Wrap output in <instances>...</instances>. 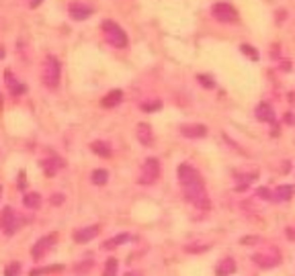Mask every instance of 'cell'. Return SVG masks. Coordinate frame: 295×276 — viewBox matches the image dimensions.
Segmentation results:
<instances>
[{
    "instance_id": "obj_1",
    "label": "cell",
    "mask_w": 295,
    "mask_h": 276,
    "mask_svg": "<svg viewBox=\"0 0 295 276\" xmlns=\"http://www.w3.org/2000/svg\"><path fill=\"white\" fill-rule=\"evenodd\" d=\"M103 35H105V41L109 45H113L117 49H123L127 47V35H125V31L121 29V27L113 21H105L103 23Z\"/></svg>"
},
{
    "instance_id": "obj_2",
    "label": "cell",
    "mask_w": 295,
    "mask_h": 276,
    "mask_svg": "<svg viewBox=\"0 0 295 276\" xmlns=\"http://www.w3.org/2000/svg\"><path fill=\"white\" fill-rule=\"evenodd\" d=\"M41 80H43V84L49 88H55L60 84V62L55 60L53 55H47L45 58L43 68H41Z\"/></svg>"
},
{
    "instance_id": "obj_3",
    "label": "cell",
    "mask_w": 295,
    "mask_h": 276,
    "mask_svg": "<svg viewBox=\"0 0 295 276\" xmlns=\"http://www.w3.org/2000/svg\"><path fill=\"white\" fill-rule=\"evenodd\" d=\"M158 176H160V162L156 158H148L142 166V170H139L137 182L139 184H154L158 180Z\"/></svg>"
},
{
    "instance_id": "obj_4",
    "label": "cell",
    "mask_w": 295,
    "mask_h": 276,
    "mask_svg": "<svg viewBox=\"0 0 295 276\" xmlns=\"http://www.w3.org/2000/svg\"><path fill=\"white\" fill-rule=\"evenodd\" d=\"M176 176H178V184H180L182 188L203 182V178H201L199 170H195L191 164H180L178 168H176Z\"/></svg>"
},
{
    "instance_id": "obj_5",
    "label": "cell",
    "mask_w": 295,
    "mask_h": 276,
    "mask_svg": "<svg viewBox=\"0 0 295 276\" xmlns=\"http://www.w3.org/2000/svg\"><path fill=\"white\" fill-rule=\"evenodd\" d=\"M21 225V219L17 217L15 209H10V207H4L2 213H0V229H2L6 236H12V233H17Z\"/></svg>"
},
{
    "instance_id": "obj_6",
    "label": "cell",
    "mask_w": 295,
    "mask_h": 276,
    "mask_svg": "<svg viewBox=\"0 0 295 276\" xmlns=\"http://www.w3.org/2000/svg\"><path fill=\"white\" fill-rule=\"evenodd\" d=\"M55 242H58V233H49V236H43L37 243H33V247H31V256H33V260H43L47 254H49V250L55 245Z\"/></svg>"
},
{
    "instance_id": "obj_7",
    "label": "cell",
    "mask_w": 295,
    "mask_h": 276,
    "mask_svg": "<svg viewBox=\"0 0 295 276\" xmlns=\"http://www.w3.org/2000/svg\"><path fill=\"white\" fill-rule=\"evenodd\" d=\"M211 15H213V19H217L221 23H236L238 21L236 8L232 4H228V2H215L211 6Z\"/></svg>"
},
{
    "instance_id": "obj_8",
    "label": "cell",
    "mask_w": 295,
    "mask_h": 276,
    "mask_svg": "<svg viewBox=\"0 0 295 276\" xmlns=\"http://www.w3.org/2000/svg\"><path fill=\"white\" fill-rule=\"evenodd\" d=\"M279 258H281L279 252L273 250V247H269V250H262V252H258V254L252 256L254 264H256V266H262V268H273V266H277L279 262H281Z\"/></svg>"
},
{
    "instance_id": "obj_9",
    "label": "cell",
    "mask_w": 295,
    "mask_h": 276,
    "mask_svg": "<svg viewBox=\"0 0 295 276\" xmlns=\"http://www.w3.org/2000/svg\"><path fill=\"white\" fill-rule=\"evenodd\" d=\"M180 135L189 137V139H197V137H205L207 135V127L203 123H185V125H180Z\"/></svg>"
},
{
    "instance_id": "obj_10",
    "label": "cell",
    "mask_w": 295,
    "mask_h": 276,
    "mask_svg": "<svg viewBox=\"0 0 295 276\" xmlns=\"http://www.w3.org/2000/svg\"><path fill=\"white\" fill-rule=\"evenodd\" d=\"M68 15L74 21H86L92 15V8L88 4H82V2H72L68 6Z\"/></svg>"
},
{
    "instance_id": "obj_11",
    "label": "cell",
    "mask_w": 295,
    "mask_h": 276,
    "mask_svg": "<svg viewBox=\"0 0 295 276\" xmlns=\"http://www.w3.org/2000/svg\"><path fill=\"white\" fill-rule=\"evenodd\" d=\"M98 233H101V225H88V227H82L78 231H74V242L76 243H86L90 240H94Z\"/></svg>"
},
{
    "instance_id": "obj_12",
    "label": "cell",
    "mask_w": 295,
    "mask_h": 276,
    "mask_svg": "<svg viewBox=\"0 0 295 276\" xmlns=\"http://www.w3.org/2000/svg\"><path fill=\"white\" fill-rule=\"evenodd\" d=\"M135 133H137V139H139V143H142V145H146V147L154 145V133H152L150 125H146V123H139Z\"/></svg>"
},
{
    "instance_id": "obj_13",
    "label": "cell",
    "mask_w": 295,
    "mask_h": 276,
    "mask_svg": "<svg viewBox=\"0 0 295 276\" xmlns=\"http://www.w3.org/2000/svg\"><path fill=\"white\" fill-rule=\"evenodd\" d=\"M256 119L262 121V123H273V121H275V110H273V106L266 104V103L258 104V106H256Z\"/></svg>"
},
{
    "instance_id": "obj_14",
    "label": "cell",
    "mask_w": 295,
    "mask_h": 276,
    "mask_svg": "<svg viewBox=\"0 0 295 276\" xmlns=\"http://www.w3.org/2000/svg\"><path fill=\"white\" fill-rule=\"evenodd\" d=\"M234 272H236V260L234 258H223L219 264H217V268H215L217 276H230Z\"/></svg>"
},
{
    "instance_id": "obj_15",
    "label": "cell",
    "mask_w": 295,
    "mask_h": 276,
    "mask_svg": "<svg viewBox=\"0 0 295 276\" xmlns=\"http://www.w3.org/2000/svg\"><path fill=\"white\" fill-rule=\"evenodd\" d=\"M4 78H6V86H8V90L12 92V94H15V96H19V94H23L27 88H25V84H21V82L15 78V76H12V72L10 70H6L4 72Z\"/></svg>"
},
{
    "instance_id": "obj_16",
    "label": "cell",
    "mask_w": 295,
    "mask_h": 276,
    "mask_svg": "<svg viewBox=\"0 0 295 276\" xmlns=\"http://www.w3.org/2000/svg\"><path fill=\"white\" fill-rule=\"evenodd\" d=\"M90 149L94 151L96 156H101V158H111V154H113V149H111V145L107 141H92Z\"/></svg>"
},
{
    "instance_id": "obj_17",
    "label": "cell",
    "mask_w": 295,
    "mask_h": 276,
    "mask_svg": "<svg viewBox=\"0 0 295 276\" xmlns=\"http://www.w3.org/2000/svg\"><path fill=\"white\" fill-rule=\"evenodd\" d=\"M23 203H25L27 209L37 211L39 207H41V195H39V192H27L25 199H23Z\"/></svg>"
},
{
    "instance_id": "obj_18",
    "label": "cell",
    "mask_w": 295,
    "mask_h": 276,
    "mask_svg": "<svg viewBox=\"0 0 295 276\" xmlns=\"http://www.w3.org/2000/svg\"><path fill=\"white\" fill-rule=\"evenodd\" d=\"M129 240H131L129 233H119V236L107 240V242L103 243V247H105V250H113V247H117V245H121V243H127Z\"/></svg>"
},
{
    "instance_id": "obj_19",
    "label": "cell",
    "mask_w": 295,
    "mask_h": 276,
    "mask_svg": "<svg viewBox=\"0 0 295 276\" xmlns=\"http://www.w3.org/2000/svg\"><path fill=\"white\" fill-rule=\"evenodd\" d=\"M123 101V92L121 90H111L105 99H103V106H107V108H111V106H115V104H119Z\"/></svg>"
},
{
    "instance_id": "obj_20",
    "label": "cell",
    "mask_w": 295,
    "mask_h": 276,
    "mask_svg": "<svg viewBox=\"0 0 295 276\" xmlns=\"http://www.w3.org/2000/svg\"><path fill=\"white\" fill-rule=\"evenodd\" d=\"M41 166H43V170L47 176H53L55 172H58L62 168V162L58 158H51V160H41Z\"/></svg>"
},
{
    "instance_id": "obj_21",
    "label": "cell",
    "mask_w": 295,
    "mask_h": 276,
    "mask_svg": "<svg viewBox=\"0 0 295 276\" xmlns=\"http://www.w3.org/2000/svg\"><path fill=\"white\" fill-rule=\"evenodd\" d=\"M291 195H293V186H289V184H281V186L273 192V199H275V201H289Z\"/></svg>"
},
{
    "instance_id": "obj_22",
    "label": "cell",
    "mask_w": 295,
    "mask_h": 276,
    "mask_svg": "<svg viewBox=\"0 0 295 276\" xmlns=\"http://www.w3.org/2000/svg\"><path fill=\"white\" fill-rule=\"evenodd\" d=\"M90 180H92V184H96V186H103V184H107V180H109V172H107V170H94V172L90 174Z\"/></svg>"
},
{
    "instance_id": "obj_23",
    "label": "cell",
    "mask_w": 295,
    "mask_h": 276,
    "mask_svg": "<svg viewBox=\"0 0 295 276\" xmlns=\"http://www.w3.org/2000/svg\"><path fill=\"white\" fill-rule=\"evenodd\" d=\"M117 268H119L117 260H115V258H109L107 264H105V270H103V276H115V274H117Z\"/></svg>"
},
{
    "instance_id": "obj_24",
    "label": "cell",
    "mask_w": 295,
    "mask_h": 276,
    "mask_svg": "<svg viewBox=\"0 0 295 276\" xmlns=\"http://www.w3.org/2000/svg\"><path fill=\"white\" fill-rule=\"evenodd\" d=\"M62 266H49V268H37L31 270V276H41V274H51V272H60Z\"/></svg>"
},
{
    "instance_id": "obj_25",
    "label": "cell",
    "mask_w": 295,
    "mask_h": 276,
    "mask_svg": "<svg viewBox=\"0 0 295 276\" xmlns=\"http://www.w3.org/2000/svg\"><path fill=\"white\" fill-rule=\"evenodd\" d=\"M19 272H21V264H19V262H12V264L6 266L4 276H19Z\"/></svg>"
},
{
    "instance_id": "obj_26",
    "label": "cell",
    "mask_w": 295,
    "mask_h": 276,
    "mask_svg": "<svg viewBox=\"0 0 295 276\" xmlns=\"http://www.w3.org/2000/svg\"><path fill=\"white\" fill-rule=\"evenodd\" d=\"M139 106H142V110H148V113H150V110H158L162 106V103L160 101H150V103H142Z\"/></svg>"
},
{
    "instance_id": "obj_27",
    "label": "cell",
    "mask_w": 295,
    "mask_h": 276,
    "mask_svg": "<svg viewBox=\"0 0 295 276\" xmlns=\"http://www.w3.org/2000/svg\"><path fill=\"white\" fill-rule=\"evenodd\" d=\"M90 268H92V262L86 260L84 264H76V266H74V272H76V274H84V272H88Z\"/></svg>"
},
{
    "instance_id": "obj_28",
    "label": "cell",
    "mask_w": 295,
    "mask_h": 276,
    "mask_svg": "<svg viewBox=\"0 0 295 276\" xmlns=\"http://www.w3.org/2000/svg\"><path fill=\"white\" fill-rule=\"evenodd\" d=\"M262 240L258 238V236H246V238H242L240 240V243H244V245H252V243H260Z\"/></svg>"
},
{
    "instance_id": "obj_29",
    "label": "cell",
    "mask_w": 295,
    "mask_h": 276,
    "mask_svg": "<svg viewBox=\"0 0 295 276\" xmlns=\"http://www.w3.org/2000/svg\"><path fill=\"white\" fill-rule=\"evenodd\" d=\"M197 80H199V82H201V84H203L205 88H213V86H215V82H213L211 78H209V76H199Z\"/></svg>"
},
{
    "instance_id": "obj_30",
    "label": "cell",
    "mask_w": 295,
    "mask_h": 276,
    "mask_svg": "<svg viewBox=\"0 0 295 276\" xmlns=\"http://www.w3.org/2000/svg\"><path fill=\"white\" fill-rule=\"evenodd\" d=\"M256 195H258V199H264V201H271V199H273V195H271L269 188H258Z\"/></svg>"
},
{
    "instance_id": "obj_31",
    "label": "cell",
    "mask_w": 295,
    "mask_h": 276,
    "mask_svg": "<svg viewBox=\"0 0 295 276\" xmlns=\"http://www.w3.org/2000/svg\"><path fill=\"white\" fill-rule=\"evenodd\" d=\"M242 51H244V53H248V55H250V58H252V60H256V58H258V55H256L254 51H252V49H250V45H242Z\"/></svg>"
},
{
    "instance_id": "obj_32",
    "label": "cell",
    "mask_w": 295,
    "mask_h": 276,
    "mask_svg": "<svg viewBox=\"0 0 295 276\" xmlns=\"http://www.w3.org/2000/svg\"><path fill=\"white\" fill-rule=\"evenodd\" d=\"M51 203H53V205H62V203H64V195H60V192H58V195L51 199Z\"/></svg>"
},
{
    "instance_id": "obj_33",
    "label": "cell",
    "mask_w": 295,
    "mask_h": 276,
    "mask_svg": "<svg viewBox=\"0 0 295 276\" xmlns=\"http://www.w3.org/2000/svg\"><path fill=\"white\" fill-rule=\"evenodd\" d=\"M41 2H43V0H29V6H33V8H35V6H39Z\"/></svg>"
},
{
    "instance_id": "obj_34",
    "label": "cell",
    "mask_w": 295,
    "mask_h": 276,
    "mask_svg": "<svg viewBox=\"0 0 295 276\" xmlns=\"http://www.w3.org/2000/svg\"><path fill=\"white\" fill-rule=\"evenodd\" d=\"M125 276H142V272H127Z\"/></svg>"
},
{
    "instance_id": "obj_35",
    "label": "cell",
    "mask_w": 295,
    "mask_h": 276,
    "mask_svg": "<svg viewBox=\"0 0 295 276\" xmlns=\"http://www.w3.org/2000/svg\"><path fill=\"white\" fill-rule=\"evenodd\" d=\"M287 123H295V117H293V115H287Z\"/></svg>"
},
{
    "instance_id": "obj_36",
    "label": "cell",
    "mask_w": 295,
    "mask_h": 276,
    "mask_svg": "<svg viewBox=\"0 0 295 276\" xmlns=\"http://www.w3.org/2000/svg\"><path fill=\"white\" fill-rule=\"evenodd\" d=\"M0 58H4V47L0 45Z\"/></svg>"
},
{
    "instance_id": "obj_37",
    "label": "cell",
    "mask_w": 295,
    "mask_h": 276,
    "mask_svg": "<svg viewBox=\"0 0 295 276\" xmlns=\"http://www.w3.org/2000/svg\"><path fill=\"white\" fill-rule=\"evenodd\" d=\"M2 104H4V103H2V94H0V110H2Z\"/></svg>"
},
{
    "instance_id": "obj_38",
    "label": "cell",
    "mask_w": 295,
    "mask_h": 276,
    "mask_svg": "<svg viewBox=\"0 0 295 276\" xmlns=\"http://www.w3.org/2000/svg\"><path fill=\"white\" fill-rule=\"evenodd\" d=\"M0 199H2V186H0Z\"/></svg>"
}]
</instances>
